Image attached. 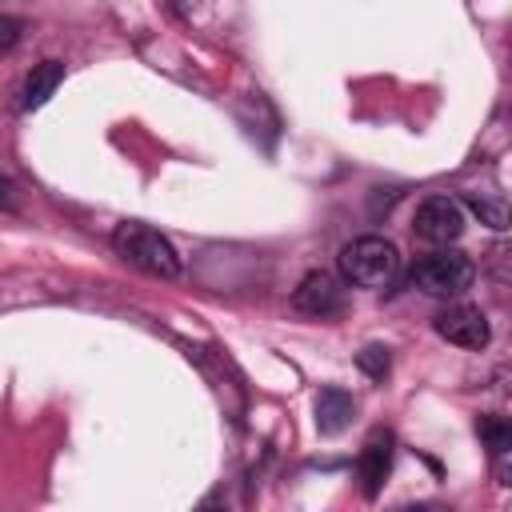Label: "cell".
<instances>
[{"label":"cell","instance_id":"cell-7","mask_svg":"<svg viewBox=\"0 0 512 512\" xmlns=\"http://www.w3.org/2000/svg\"><path fill=\"white\" fill-rule=\"evenodd\" d=\"M292 304H296V312H304V316H336L340 308H344V288L336 284V276L332 272H308L296 288H292Z\"/></svg>","mask_w":512,"mask_h":512},{"label":"cell","instance_id":"cell-12","mask_svg":"<svg viewBox=\"0 0 512 512\" xmlns=\"http://www.w3.org/2000/svg\"><path fill=\"white\" fill-rule=\"evenodd\" d=\"M356 364H360V372H364L368 380H384V376H388V368H392V356H388V348L368 344V348H360V352H356Z\"/></svg>","mask_w":512,"mask_h":512},{"label":"cell","instance_id":"cell-8","mask_svg":"<svg viewBox=\"0 0 512 512\" xmlns=\"http://www.w3.org/2000/svg\"><path fill=\"white\" fill-rule=\"evenodd\" d=\"M352 416H356L352 392H344V388H336V384L320 388V396H316V428H320L324 436H340V432L352 424Z\"/></svg>","mask_w":512,"mask_h":512},{"label":"cell","instance_id":"cell-9","mask_svg":"<svg viewBox=\"0 0 512 512\" xmlns=\"http://www.w3.org/2000/svg\"><path fill=\"white\" fill-rule=\"evenodd\" d=\"M60 80H64V64L60 60H40V64H32V72L24 76V92H20V108H40V104H48L52 100V92L60 88Z\"/></svg>","mask_w":512,"mask_h":512},{"label":"cell","instance_id":"cell-6","mask_svg":"<svg viewBox=\"0 0 512 512\" xmlns=\"http://www.w3.org/2000/svg\"><path fill=\"white\" fill-rule=\"evenodd\" d=\"M392 452H396V436H392L388 428H376V432L364 440L360 460H356V472H360V492H364L368 500L380 496V488H384V480H388V472H392Z\"/></svg>","mask_w":512,"mask_h":512},{"label":"cell","instance_id":"cell-13","mask_svg":"<svg viewBox=\"0 0 512 512\" xmlns=\"http://www.w3.org/2000/svg\"><path fill=\"white\" fill-rule=\"evenodd\" d=\"M0 208H8V212H16L20 208V188L0 172Z\"/></svg>","mask_w":512,"mask_h":512},{"label":"cell","instance_id":"cell-11","mask_svg":"<svg viewBox=\"0 0 512 512\" xmlns=\"http://www.w3.org/2000/svg\"><path fill=\"white\" fill-rule=\"evenodd\" d=\"M476 432H480V440L488 444L492 456H504V452L512 448V428H508L504 416H480V420H476Z\"/></svg>","mask_w":512,"mask_h":512},{"label":"cell","instance_id":"cell-10","mask_svg":"<svg viewBox=\"0 0 512 512\" xmlns=\"http://www.w3.org/2000/svg\"><path fill=\"white\" fill-rule=\"evenodd\" d=\"M464 204H468V212H472V216H480V220H484L488 228H496V232L508 224V212H504V200H500V196L468 192V196H464Z\"/></svg>","mask_w":512,"mask_h":512},{"label":"cell","instance_id":"cell-1","mask_svg":"<svg viewBox=\"0 0 512 512\" xmlns=\"http://www.w3.org/2000/svg\"><path fill=\"white\" fill-rule=\"evenodd\" d=\"M112 248H116L120 260H128L132 268H140V272H148V276H160V280H176V276H180V256H176L172 240L160 236L156 228L140 224V220L116 224Z\"/></svg>","mask_w":512,"mask_h":512},{"label":"cell","instance_id":"cell-4","mask_svg":"<svg viewBox=\"0 0 512 512\" xmlns=\"http://www.w3.org/2000/svg\"><path fill=\"white\" fill-rule=\"evenodd\" d=\"M412 232L428 244H452L464 232V204L452 196H428L420 200L416 216H412Z\"/></svg>","mask_w":512,"mask_h":512},{"label":"cell","instance_id":"cell-15","mask_svg":"<svg viewBox=\"0 0 512 512\" xmlns=\"http://www.w3.org/2000/svg\"><path fill=\"white\" fill-rule=\"evenodd\" d=\"M200 4H204V0H172L176 12H192V8H200Z\"/></svg>","mask_w":512,"mask_h":512},{"label":"cell","instance_id":"cell-14","mask_svg":"<svg viewBox=\"0 0 512 512\" xmlns=\"http://www.w3.org/2000/svg\"><path fill=\"white\" fill-rule=\"evenodd\" d=\"M16 40H20V20H12V16H0V52H8Z\"/></svg>","mask_w":512,"mask_h":512},{"label":"cell","instance_id":"cell-5","mask_svg":"<svg viewBox=\"0 0 512 512\" xmlns=\"http://www.w3.org/2000/svg\"><path fill=\"white\" fill-rule=\"evenodd\" d=\"M432 328H436L440 340H448V344H456V348H484L488 336H492L484 312L472 308V304H452V308L436 312Z\"/></svg>","mask_w":512,"mask_h":512},{"label":"cell","instance_id":"cell-3","mask_svg":"<svg viewBox=\"0 0 512 512\" xmlns=\"http://www.w3.org/2000/svg\"><path fill=\"white\" fill-rule=\"evenodd\" d=\"M472 260L456 248H436V252H424L412 260V272L408 280L424 292V296H460L464 288H472Z\"/></svg>","mask_w":512,"mask_h":512},{"label":"cell","instance_id":"cell-2","mask_svg":"<svg viewBox=\"0 0 512 512\" xmlns=\"http://www.w3.org/2000/svg\"><path fill=\"white\" fill-rule=\"evenodd\" d=\"M340 272L356 288H388L400 272V252L384 236H356L340 248Z\"/></svg>","mask_w":512,"mask_h":512}]
</instances>
